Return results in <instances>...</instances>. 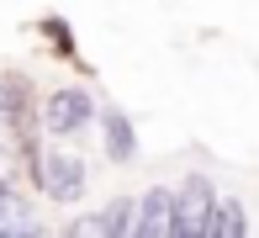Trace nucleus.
<instances>
[{
  "mask_svg": "<svg viewBox=\"0 0 259 238\" xmlns=\"http://www.w3.org/2000/svg\"><path fill=\"white\" fill-rule=\"evenodd\" d=\"M211 212H217V190L206 175H185V185L175 190V238H206Z\"/></svg>",
  "mask_w": 259,
  "mask_h": 238,
  "instance_id": "nucleus-1",
  "label": "nucleus"
},
{
  "mask_svg": "<svg viewBox=\"0 0 259 238\" xmlns=\"http://www.w3.org/2000/svg\"><path fill=\"white\" fill-rule=\"evenodd\" d=\"M90 122H96V101H90L85 85H58L48 95V106H42V127L58 133V138L79 133V127H90Z\"/></svg>",
  "mask_w": 259,
  "mask_h": 238,
  "instance_id": "nucleus-2",
  "label": "nucleus"
},
{
  "mask_svg": "<svg viewBox=\"0 0 259 238\" xmlns=\"http://www.w3.org/2000/svg\"><path fill=\"white\" fill-rule=\"evenodd\" d=\"M90 170L85 159H74V153H42V170H37V185L48 190L53 201H74L79 190H85Z\"/></svg>",
  "mask_w": 259,
  "mask_h": 238,
  "instance_id": "nucleus-3",
  "label": "nucleus"
},
{
  "mask_svg": "<svg viewBox=\"0 0 259 238\" xmlns=\"http://www.w3.org/2000/svg\"><path fill=\"white\" fill-rule=\"evenodd\" d=\"M133 233H143V238H164V233H175V190L154 185L143 201H138V228H133Z\"/></svg>",
  "mask_w": 259,
  "mask_h": 238,
  "instance_id": "nucleus-4",
  "label": "nucleus"
},
{
  "mask_svg": "<svg viewBox=\"0 0 259 238\" xmlns=\"http://www.w3.org/2000/svg\"><path fill=\"white\" fill-rule=\"evenodd\" d=\"M101 122H106V153H111V164H133V153H138V133H133V122H127L116 106L101 116Z\"/></svg>",
  "mask_w": 259,
  "mask_h": 238,
  "instance_id": "nucleus-5",
  "label": "nucleus"
},
{
  "mask_svg": "<svg viewBox=\"0 0 259 238\" xmlns=\"http://www.w3.org/2000/svg\"><path fill=\"white\" fill-rule=\"evenodd\" d=\"M0 233H42V222L32 217V207H21L11 185H0Z\"/></svg>",
  "mask_w": 259,
  "mask_h": 238,
  "instance_id": "nucleus-6",
  "label": "nucleus"
},
{
  "mask_svg": "<svg viewBox=\"0 0 259 238\" xmlns=\"http://www.w3.org/2000/svg\"><path fill=\"white\" fill-rule=\"evenodd\" d=\"M238 233H249V212H243V201L222 196V201H217V212H211L206 238H238Z\"/></svg>",
  "mask_w": 259,
  "mask_h": 238,
  "instance_id": "nucleus-7",
  "label": "nucleus"
},
{
  "mask_svg": "<svg viewBox=\"0 0 259 238\" xmlns=\"http://www.w3.org/2000/svg\"><path fill=\"white\" fill-rule=\"evenodd\" d=\"M64 233H69V238H116V217H111V207H101V212L74 217Z\"/></svg>",
  "mask_w": 259,
  "mask_h": 238,
  "instance_id": "nucleus-8",
  "label": "nucleus"
},
{
  "mask_svg": "<svg viewBox=\"0 0 259 238\" xmlns=\"http://www.w3.org/2000/svg\"><path fill=\"white\" fill-rule=\"evenodd\" d=\"M0 185H11V159H6V148H0Z\"/></svg>",
  "mask_w": 259,
  "mask_h": 238,
  "instance_id": "nucleus-9",
  "label": "nucleus"
}]
</instances>
